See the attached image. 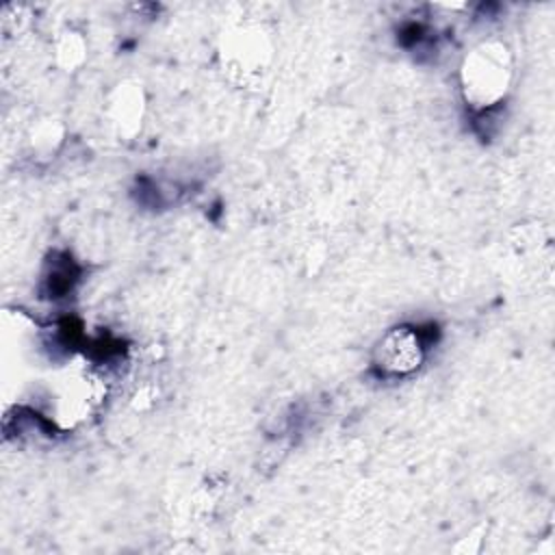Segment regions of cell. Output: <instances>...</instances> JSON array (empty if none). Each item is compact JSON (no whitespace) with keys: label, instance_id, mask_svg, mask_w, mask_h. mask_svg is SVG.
I'll use <instances>...</instances> for the list:
<instances>
[{"label":"cell","instance_id":"obj_2","mask_svg":"<svg viewBox=\"0 0 555 555\" xmlns=\"http://www.w3.org/2000/svg\"><path fill=\"white\" fill-rule=\"evenodd\" d=\"M423 362V343L410 327L390 330L375 347V364L386 375H408Z\"/></svg>","mask_w":555,"mask_h":555},{"label":"cell","instance_id":"obj_1","mask_svg":"<svg viewBox=\"0 0 555 555\" xmlns=\"http://www.w3.org/2000/svg\"><path fill=\"white\" fill-rule=\"evenodd\" d=\"M512 82V56L501 41L479 43L462 65V91L470 106L499 104Z\"/></svg>","mask_w":555,"mask_h":555}]
</instances>
